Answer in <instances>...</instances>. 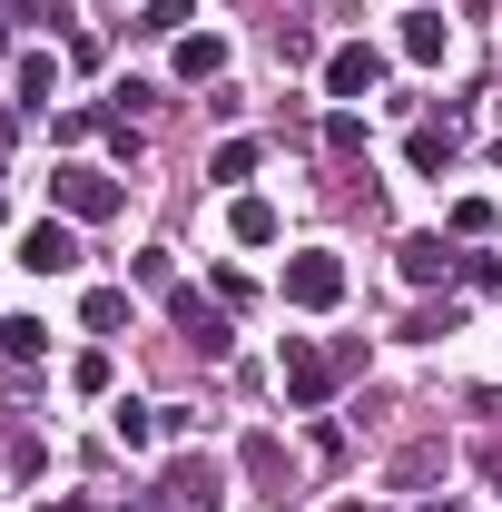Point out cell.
<instances>
[{"label": "cell", "mask_w": 502, "mask_h": 512, "mask_svg": "<svg viewBox=\"0 0 502 512\" xmlns=\"http://www.w3.org/2000/svg\"><path fill=\"white\" fill-rule=\"evenodd\" d=\"M335 512H365V503H335Z\"/></svg>", "instance_id": "cell-30"}, {"label": "cell", "mask_w": 502, "mask_h": 512, "mask_svg": "<svg viewBox=\"0 0 502 512\" xmlns=\"http://www.w3.org/2000/svg\"><path fill=\"white\" fill-rule=\"evenodd\" d=\"M0 355H10V365H40V355H50V325H40V316H10V325H0Z\"/></svg>", "instance_id": "cell-15"}, {"label": "cell", "mask_w": 502, "mask_h": 512, "mask_svg": "<svg viewBox=\"0 0 502 512\" xmlns=\"http://www.w3.org/2000/svg\"><path fill=\"white\" fill-rule=\"evenodd\" d=\"M79 325H89V335H119V325H128V286H89Z\"/></svg>", "instance_id": "cell-17"}, {"label": "cell", "mask_w": 502, "mask_h": 512, "mask_svg": "<svg viewBox=\"0 0 502 512\" xmlns=\"http://www.w3.org/2000/svg\"><path fill=\"white\" fill-rule=\"evenodd\" d=\"M394 266H404V286H443L463 256L443 247V237H404V247H394Z\"/></svg>", "instance_id": "cell-9"}, {"label": "cell", "mask_w": 502, "mask_h": 512, "mask_svg": "<svg viewBox=\"0 0 502 512\" xmlns=\"http://www.w3.org/2000/svg\"><path fill=\"white\" fill-rule=\"evenodd\" d=\"M453 237H493V197H463L453 207Z\"/></svg>", "instance_id": "cell-25"}, {"label": "cell", "mask_w": 502, "mask_h": 512, "mask_svg": "<svg viewBox=\"0 0 502 512\" xmlns=\"http://www.w3.org/2000/svg\"><path fill=\"white\" fill-rule=\"evenodd\" d=\"M483 473H493V483H502V444H493V453H483Z\"/></svg>", "instance_id": "cell-29"}, {"label": "cell", "mask_w": 502, "mask_h": 512, "mask_svg": "<svg viewBox=\"0 0 502 512\" xmlns=\"http://www.w3.org/2000/svg\"><path fill=\"white\" fill-rule=\"evenodd\" d=\"M286 306H296V316H325V306H345V256H335V247L286 256Z\"/></svg>", "instance_id": "cell-3"}, {"label": "cell", "mask_w": 502, "mask_h": 512, "mask_svg": "<svg viewBox=\"0 0 502 512\" xmlns=\"http://www.w3.org/2000/svg\"><path fill=\"white\" fill-rule=\"evenodd\" d=\"M443 50H453V30H443V10H404V60H414V69H434Z\"/></svg>", "instance_id": "cell-11"}, {"label": "cell", "mask_w": 502, "mask_h": 512, "mask_svg": "<svg viewBox=\"0 0 502 512\" xmlns=\"http://www.w3.org/2000/svg\"><path fill=\"white\" fill-rule=\"evenodd\" d=\"M69 384H79V394H109V384H119V365H109V345H89V355L69 365Z\"/></svg>", "instance_id": "cell-22"}, {"label": "cell", "mask_w": 502, "mask_h": 512, "mask_svg": "<svg viewBox=\"0 0 502 512\" xmlns=\"http://www.w3.org/2000/svg\"><path fill=\"white\" fill-rule=\"evenodd\" d=\"M217 69H227V40L217 30H188L178 40V79H217Z\"/></svg>", "instance_id": "cell-14"}, {"label": "cell", "mask_w": 502, "mask_h": 512, "mask_svg": "<svg viewBox=\"0 0 502 512\" xmlns=\"http://www.w3.org/2000/svg\"><path fill=\"white\" fill-rule=\"evenodd\" d=\"M276 227H286V217H276L266 197H237V207H227V237H237V247H276Z\"/></svg>", "instance_id": "cell-12"}, {"label": "cell", "mask_w": 502, "mask_h": 512, "mask_svg": "<svg viewBox=\"0 0 502 512\" xmlns=\"http://www.w3.org/2000/svg\"><path fill=\"white\" fill-rule=\"evenodd\" d=\"M109 434H119L128 453H148L158 434H168V414H158V404H138V394H119V404H109Z\"/></svg>", "instance_id": "cell-10"}, {"label": "cell", "mask_w": 502, "mask_h": 512, "mask_svg": "<svg viewBox=\"0 0 502 512\" xmlns=\"http://www.w3.org/2000/svg\"><path fill=\"white\" fill-rule=\"evenodd\" d=\"M276 60H286V69H325V50H315L306 20H276Z\"/></svg>", "instance_id": "cell-20"}, {"label": "cell", "mask_w": 502, "mask_h": 512, "mask_svg": "<svg viewBox=\"0 0 502 512\" xmlns=\"http://www.w3.org/2000/svg\"><path fill=\"white\" fill-rule=\"evenodd\" d=\"M188 20H197V0H148V10H138L148 40H188Z\"/></svg>", "instance_id": "cell-18"}, {"label": "cell", "mask_w": 502, "mask_h": 512, "mask_svg": "<svg viewBox=\"0 0 502 512\" xmlns=\"http://www.w3.org/2000/svg\"><path fill=\"white\" fill-rule=\"evenodd\" d=\"M40 512H99V503H79V493H50V503H40Z\"/></svg>", "instance_id": "cell-27"}, {"label": "cell", "mask_w": 502, "mask_h": 512, "mask_svg": "<svg viewBox=\"0 0 502 512\" xmlns=\"http://www.w3.org/2000/svg\"><path fill=\"white\" fill-rule=\"evenodd\" d=\"M99 512H158V503H138V493H128V503H99Z\"/></svg>", "instance_id": "cell-28"}, {"label": "cell", "mask_w": 502, "mask_h": 512, "mask_svg": "<svg viewBox=\"0 0 502 512\" xmlns=\"http://www.w3.org/2000/svg\"><path fill=\"white\" fill-rule=\"evenodd\" d=\"M345 375H365V345H355V335H345V345H306V335H286V355H276V384H286L296 414H325Z\"/></svg>", "instance_id": "cell-1"}, {"label": "cell", "mask_w": 502, "mask_h": 512, "mask_svg": "<svg viewBox=\"0 0 502 512\" xmlns=\"http://www.w3.org/2000/svg\"><path fill=\"white\" fill-rule=\"evenodd\" d=\"M237 473H247L256 493L286 503V444H276V434H247V444H237Z\"/></svg>", "instance_id": "cell-8"}, {"label": "cell", "mask_w": 502, "mask_h": 512, "mask_svg": "<svg viewBox=\"0 0 502 512\" xmlns=\"http://www.w3.org/2000/svg\"><path fill=\"white\" fill-rule=\"evenodd\" d=\"M10 79H20V99H30V109H50V89H60V60H50V50H20V69H10Z\"/></svg>", "instance_id": "cell-16"}, {"label": "cell", "mask_w": 502, "mask_h": 512, "mask_svg": "<svg viewBox=\"0 0 502 512\" xmlns=\"http://www.w3.org/2000/svg\"><path fill=\"white\" fill-rule=\"evenodd\" d=\"M20 266H30V276H69V266H79V227H69V217H40V227L20 237Z\"/></svg>", "instance_id": "cell-7"}, {"label": "cell", "mask_w": 502, "mask_h": 512, "mask_svg": "<svg viewBox=\"0 0 502 512\" xmlns=\"http://www.w3.org/2000/svg\"><path fill=\"white\" fill-rule=\"evenodd\" d=\"M207 178H217V188H247L256 178V138H227V148L207 158Z\"/></svg>", "instance_id": "cell-19"}, {"label": "cell", "mask_w": 502, "mask_h": 512, "mask_svg": "<svg viewBox=\"0 0 502 512\" xmlns=\"http://www.w3.org/2000/svg\"><path fill=\"white\" fill-rule=\"evenodd\" d=\"M128 276H138V286H158V296H168V286H178V256H168V247H138V256H128Z\"/></svg>", "instance_id": "cell-21"}, {"label": "cell", "mask_w": 502, "mask_h": 512, "mask_svg": "<svg viewBox=\"0 0 502 512\" xmlns=\"http://www.w3.org/2000/svg\"><path fill=\"white\" fill-rule=\"evenodd\" d=\"M453 148H463V138H453V119H443V128H414V138H404V158H414L424 178H443V168H453Z\"/></svg>", "instance_id": "cell-13"}, {"label": "cell", "mask_w": 502, "mask_h": 512, "mask_svg": "<svg viewBox=\"0 0 502 512\" xmlns=\"http://www.w3.org/2000/svg\"><path fill=\"white\" fill-rule=\"evenodd\" d=\"M119 178L109 168H89V158H69V168H50V207H60L69 227H99V217H119Z\"/></svg>", "instance_id": "cell-2"}, {"label": "cell", "mask_w": 502, "mask_h": 512, "mask_svg": "<svg viewBox=\"0 0 502 512\" xmlns=\"http://www.w3.org/2000/svg\"><path fill=\"white\" fill-rule=\"evenodd\" d=\"M375 89H384V50H375V40L325 50V99H345V109H355V99H375Z\"/></svg>", "instance_id": "cell-5"}, {"label": "cell", "mask_w": 502, "mask_h": 512, "mask_svg": "<svg viewBox=\"0 0 502 512\" xmlns=\"http://www.w3.org/2000/svg\"><path fill=\"white\" fill-rule=\"evenodd\" d=\"M325 148H335V158H355V148H365V119H355V109H335V119H325Z\"/></svg>", "instance_id": "cell-23"}, {"label": "cell", "mask_w": 502, "mask_h": 512, "mask_svg": "<svg viewBox=\"0 0 502 512\" xmlns=\"http://www.w3.org/2000/svg\"><path fill=\"white\" fill-rule=\"evenodd\" d=\"M168 316L188 325V345H197V355H207V365H217V355L237 345V335H227V306H207L197 286H168Z\"/></svg>", "instance_id": "cell-6"}, {"label": "cell", "mask_w": 502, "mask_h": 512, "mask_svg": "<svg viewBox=\"0 0 502 512\" xmlns=\"http://www.w3.org/2000/svg\"><path fill=\"white\" fill-rule=\"evenodd\" d=\"M158 493H168V512H227V473H217L207 453H178V463L158 473Z\"/></svg>", "instance_id": "cell-4"}, {"label": "cell", "mask_w": 502, "mask_h": 512, "mask_svg": "<svg viewBox=\"0 0 502 512\" xmlns=\"http://www.w3.org/2000/svg\"><path fill=\"white\" fill-rule=\"evenodd\" d=\"M443 473V453L434 444H414V453H394V483H434Z\"/></svg>", "instance_id": "cell-24"}, {"label": "cell", "mask_w": 502, "mask_h": 512, "mask_svg": "<svg viewBox=\"0 0 502 512\" xmlns=\"http://www.w3.org/2000/svg\"><path fill=\"white\" fill-rule=\"evenodd\" d=\"M453 325H463V306H453V296H443V306H424V316L404 325V335H453Z\"/></svg>", "instance_id": "cell-26"}]
</instances>
